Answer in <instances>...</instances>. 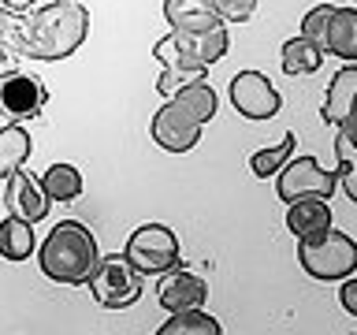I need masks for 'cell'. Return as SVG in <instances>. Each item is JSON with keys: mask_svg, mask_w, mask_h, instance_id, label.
<instances>
[{"mask_svg": "<svg viewBox=\"0 0 357 335\" xmlns=\"http://www.w3.org/2000/svg\"><path fill=\"white\" fill-rule=\"evenodd\" d=\"M22 56L30 60H67L89 38V8L82 0H52L38 11H22L19 22Z\"/></svg>", "mask_w": 357, "mask_h": 335, "instance_id": "obj_1", "label": "cell"}, {"mask_svg": "<svg viewBox=\"0 0 357 335\" xmlns=\"http://www.w3.org/2000/svg\"><path fill=\"white\" fill-rule=\"evenodd\" d=\"M227 27H212V30H172L164 34L160 41H156V60H160V78H156V89H160V97H172L175 89H183L190 82H201L205 71L216 60L227 56Z\"/></svg>", "mask_w": 357, "mask_h": 335, "instance_id": "obj_2", "label": "cell"}, {"mask_svg": "<svg viewBox=\"0 0 357 335\" xmlns=\"http://www.w3.org/2000/svg\"><path fill=\"white\" fill-rule=\"evenodd\" d=\"M216 108H220V97L205 78L175 89L172 97H164L160 112H156L153 123H149L153 142L167 153H190L201 142L205 123L216 116Z\"/></svg>", "mask_w": 357, "mask_h": 335, "instance_id": "obj_3", "label": "cell"}, {"mask_svg": "<svg viewBox=\"0 0 357 335\" xmlns=\"http://www.w3.org/2000/svg\"><path fill=\"white\" fill-rule=\"evenodd\" d=\"M97 239L86 223L78 220H60L49 231V239L41 242V272L52 283L67 287H86L89 272L97 265Z\"/></svg>", "mask_w": 357, "mask_h": 335, "instance_id": "obj_4", "label": "cell"}, {"mask_svg": "<svg viewBox=\"0 0 357 335\" xmlns=\"http://www.w3.org/2000/svg\"><path fill=\"white\" fill-rule=\"evenodd\" d=\"M298 265L305 268V276L335 283V279L357 272V242L346 231H335L331 223L317 234L298 239Z\"/></svg>", "mask_w": 357, "mask_h": 335, "instance_id": "obj_5", "label": "cell"}, {"mask_svg": "<svg viewBox=\"0 0 357 335\" xmlns=\"http://www.w3.org/2000/svg\"><path fill=\"white\" fill-rule=\"evenodd\" d=\"M86 287H89V295H93L97 306L130 309L134 302L142 298V290H145V276L127 261V253H108V257H97Z\"/></svg>", "mask_w": 357, "mask_h": 335, "instance_id": "obj_6", "label": "cell"}, {"mask_svg": "<svg viewBox=\"0 0 357 335\" xmlns=\"http://www.w3.org/2000/svg\"><path fill=\"white\" fill-rule=\"evenodd\" d=\"M127 261L138 268L142 276H164L167 268H175L183 261L178 253V239L167 223H142L138 231H130L127 239Z\"/></svg>", "mask_w": 357, "mask_h": 335, "instance_id": "obj_7", "label": "cell"}, {"mask_svg": "<svg viewBox=\"0 0 357 335\" xmlns=\"http://www.w3.org/2000/svg\"><path fill=\"white\" fill-rule=\"evenodd\" d=\"M339 190V179L335 172H328L317 156H287L283 168L275 172V194L279 201H294V198H305V194H320L328 198Z\"/></svg>", "mask_w": 357, "mask_h": 335, "instance_id": "obj_8", "label": "cell"}, {"mask_svg": "<svg viewBox=\"0 0 357 335\" xmlns=\"http://www.w3.org/2000/svg\"><path fill=\"white\" fill-rule=\"evenodd\" d=\"M231 105L245 119H272L283 108V97L272 86V78L261 71H238L231 78Z\"/></svg>", "mask_w": 357, "mask_h": 335, "instance_id": "obj_9", "label": "cell"}, {"mask_svg": "<svg viewBox=\"0 0 357 335\" xmlns=\"http://www.w3.org/2000/svg\"><path fill=\"white\" fill-rule=\"evenodd\" d=\"M45 105H49V89L38 75L26 71L0 75V108H4V116H11V123L41 116Z\"/></svg>", "mask_w": 357, "mask_h": 335, "instance_id": "obj_10", "label": "cell"}, {"mask_svg": "<svg viewBox=\"0 0 357 335\" xmlns=\"http://www.w3.org/2000/svg\"><path fill=\"white\" fill-rule=\"evenodd\" d=\"M156 298L167 313H178V309H197L205 306L208 298V283L201 279L197 272H186V268H167L160 276V287H156Z\"/></svg>", "mask_w": 357, "mask_h": 335, "instance_id": "obj_11", "label": "cell"}, {"mask_svg": "<svg viewBox=\"0 0 357 335\" xmlns=\"http://www.w3.org/2000/svg\"><path fill=\"white\" fill-rule=\"evenodd\" d=\"M4 205L11 216H22V220H30V223H38L49 216V205L52 201L45 198V190L38 179H30L22 168H15V172L8 175V186H4Z\"/></svg>", "mask_w": 357, "mask_h": 335, "instance_id": "obj_12", "label": "cell"}, {"mask_svg": "<svg viewBox=\"0 0 357 335\" xmlns=\"http://www.w3.org/2000/svg\"><path fill=\"white\" fill-rule=\"evenodd\" d=\"M335 216H331V205L328 198L320 194H305V198H294L287 201V231L294 239H305V234H317L324 228H331Z\"/></svg>", "mask_w": 357, "mask_h": 335, "instance_id": "obj_13", "label": "cell"}, {"mask_svg": "<svg viewBox=\"0 0 357 335\" xmlns=\"http://www.w3.org/2000/svg\"><path fill=\"white\" fill-rule=\"evenodd\" d=\"M354 108H357V64H346L328 82V97H324L320 119L331 123V127H339Z\"/></svg>", "mask_w": 357, "mask_h": 335, "instance_id": "obj_14", "label": "cell"}, {"mask_svg": "<svg viewBox=\"0 0 357 335\" xmlns=\"http://www.w3.org/2000/svg\"><path fill=\"white\" fill-rule=\"evenodd\" d=\"M335 156H339V168H335V179L346 190V198L357 201V108L339 123V138H335Z\"/></svg>", "mask_w": 357, "mask_h": 335, "instance_id": "obj_15", "label": "cell"}, {"mask_svg": "<svg viewBox=\"0 0 357 335\" xmlns=\"http://www.w3.org/2000/svg\"><path fill=\"white\" fill-rule=\"evenodd\" d=\"M164 19L172 22V30H190V34L223 27L212 0H164Z\"/></svg>", "mask_w": 357, "mask_h": 335, "instance_id": "obj_16", "label": "cell"}, {"mask_svg": "<svg viewBox=\"0 0 357 335\" xmlns=\"http://www.w3.org/2000/svg\"><path fill=\"white\" fill-rule=\"evenodd\" d=\"M324 52L339 56L346 64H357V8H335Z\"/></svg>", "mask_w": 357, "mask_h": 335, "instance_id": "obj_17", "label": "cell"}, {"mask_svg": "<svg viewBox=\"0 0 357 335\" xmlns=\"http://www.w3.org/2000/svg\"><path fill=\"white\" fill-rule=\"evenodd\" d=\"M33 250H38V239H33L30 220H22V216L0 220V257L4 261H30Z\"/></svg>", "mask_w": 357, "mask_h": 335, "instance_id": "obj_18", "label": "cell"}, {"mask_svg": "<svg viewBox=\"0 0 357 335\" xmlns=\"http://www.w3.org/2000/svg\"><path fill=\"white\" fill-rule=\"evenodd\" d=\"M279 64H283V71L290 78H301V75H317L320 64H324V52L317 49L312 41H305L298 34V38L283 41V49H279Z\"/></svg>", "mask_w": 357, "mask_h": 335, "instance_id": "obj_19", "label": "cell"}, {"mask_svg": "<svg viewBox=\"0 0 357 335\" xmlns=\"http://www.w3.org/2000/svg\"><path fill=\"white\" fill-rule=\"evenodd\" d=\"M30 153H33V142H30V134L22 131L19 123L0 127V179H8L15 168L26 164Z\"/></svg>", "mask_w": 357, "mask_h": 335, "instance_id": "obj_20", "label": "cell"}, {"mask_svg": "<svg viewBox=\"0 0 357 335\" xmlns=\"http://www.w3.org/2000/svg\"><path fill=\"white\" fill-rule=\"evenodd\" d=\"M38 183H41L49 201H75L82 194V172H78L75 164H52Z\"/></svg>", "mask_w": 357, "mask_h": 335, "instance_id": "obj_21", "label": "cell"}, {"mask_svg": "<svg viewBox=\"0 0 357 335\" xmlns=\"http://www.w3.org/2000/svg\"><path fill=\"white\" fill-rule=\"evenodd\" d=\"M220 320L205 313V306L197 309H178L172 313V320L160 324V335H220Z\"/></svg>", "mask_w": 357, "mask_h": 335, "instance_id": "obj_22", "label": "cell"}, {"mask_svg": "<svg viewBox=\"0 0 357 335\" xmlns=\"http://www.w3.org/2000/svg\"><path fill=\"white\" fill-rule=\"evenodd\" d=\"M294 131H287L283 138H279L275 145H268V149H257L253 156H250V168H253V175L257 179H268V175H275L279 168H283V161L290 153H294Z\"/></svg>", "mask_w": 357, "mask_h": 335, "instance_id": "obj_23", "label": "cell"}, {"mask_svg": "<svg viewBox=\"0 0 357 335\" xmlns=\"http://www.w3.org/2000/svg\"><path fill=\"white\" fill-rule=\"evenodd\" d=\"M331 15H335V4H317L309 11L305 19H301V38L305 41H312L317 49L324 52V45H328V27H331Z\"/></svg>", "mask_w": 357, "mask_h": 335, "instance_id": "obj_24", "label": "cell"}, {"mask_svg": "<svg viewBox=\"0 0 357 335\" xmlns=\"http://www.w3.org/2000/svg\"><path fill=\"white\" fill-rule=\"evenodd\" d=\"M15 60H22V34L19 27H11L0 34V75L15 71Z\"/></svg>", "mask_w": 357, "mask_h": 335, "instance_id": "obj_25", "label": "cell"}, {"mask_svg": "<svg viewBox=\"0 0 357 335\" xmlns=\"http://www.w3.org/2000/svg\"><path fill=\"white\" fill-rule=\"evenodd\" d=\"M223 22H245L257 11V0H212Z\"/></svg>", "mask_w": 357, "mask_h": 335, "instance_id": "obj_26", "label": "cell"}, {"mask_svg": "<svg viewBox=\"0 0 357 335\" xmlns=\"http://www.w3.org/2000/svg\"><path fill=\"white\" fill-rule=\"evenodd\" d=\"M339 298H342V309H346V317H354L357 320V276H342V287H339Z\"/></svg>", "mask_w": 357, "mask_h": 335, "instance_id": "obj_27", "label": "cell"}, {"mask_svg": "<svg viewBox=\"0 0 357 335\" xmlns=\"http://www.w3.org/2000/svg\"><path fill=\"white\" fill-rule=\"evenodd\" d=\"M19 22H22V11H11V8L0 4V34L11 30V27H19Z\"/></svg>", "mask_w": 357, "mask_h": 335, "instance_id": "obj_28", "label": "cell"}, {"mask_svg": "<svg viewBox=\"0 0 357 335\" xmlns=\"http://www.w3.org/2000/svg\"><path fill=\"white\" fill-rule=\"evenodd\" d=\"M4 8H11V11H30L33 8V0H0Z\"/></svg>", "mask_w": 357, "mask_h": 335, "instance_id": "obj_29", "label": "cell"}]
</instances>
